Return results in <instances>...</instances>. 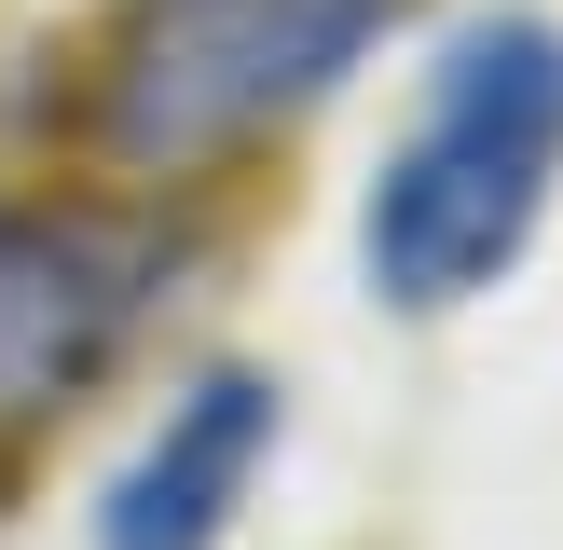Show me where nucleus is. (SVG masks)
<instances>
[{
    "mask_svg": "<svg viewBox=\"0 0 563 550\" xmlns=\"http://www.w3.org/2000/svg\"><path fill=\"white\" fill-rule=\"evenodd\" d=\"M550 179H563V28L550 14H467L427 69L412 138L372 165V207H357L372 302L454 317L467 289H495L537 248Z\"/></svg>",
    "mask_w": 563,
    "mask_h": 550,
    "instance_id": "f257e3e1",
    "label": "nucleus"
},
{
    "mask_svg": "<svg viewBox=\"0 0 563 550\" xmlns=\"http://www.w3.org/2000/svg\"><path fill=\"white\" fill-rule=\"evenodd\" d=\"M385 0H152V14L124 28V55H110V152L124 165H207L234 152V138H262L275 110L330 97V82L372 55Z\"/></svg>",
    "mask_w": 563,
    "mask_h": 550,
    "instance_id": "f03ea898",
    "label": "nucleus"
},
{
    "mask_svg": "<svg viewBox=\"0 0 563 550\" xmlns=\"http://www.w3.org/2000/svg\"><path fill=\"white\" fill-rule=\"evenodd\" d=\"M152 302V248L97 207H0V413H42Z\"/></svg>",
    "mask_w": 563,
    "mask_h": 550,
    "instance_id": "7ed1b4c3",
    "label": "nucleus"
},
{
    "mask_svg": "<svg viewBox=\"0 0 563 550\" xmlns=\"http://www.w3.org/2000/svg\"><path fill=\"white\" fill-rule=\"evenodd\" d=\"M262 454H275V385H262V372L179 385L165 427L110 468L97 550H220V537H234V509H247V482H262Z\"/></svg>",
    "mask_w": 563,
    "mask_h": 550,
    "instance_id": "20e7f679",
    "label": "nucleus"
}]
</instances>
